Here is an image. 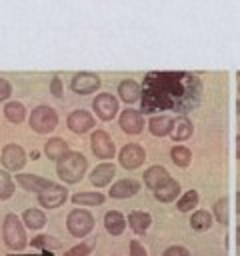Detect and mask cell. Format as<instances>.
Masks as SVG:
<instances>
[{"label":"cell","mask_w":240,"mask_h":256,"mask_svg":"<svg viewBox=\"0 0 240 256\" xmlns=\"http://www.w3.org/2000/svg\"><path fill=\"white\" fill-rule=\"evenodd\" d=\"M200 98V82L186 72H150L142 86V110H188Z\"/></svg>","instance_id":"obj_1"},{"label":"cell","mask_w":240,"mask_h":256,"mask_svg":"<svg viewBox=\"0 0 240 256\" xmlns=\"http://www.w3.org/2000/svg\"><path fill=\"white\" fill-rule=\"evenodd\" d=\"M86 168H88V160L80 152H68L60 160H56V172L66 184H76L78 180H82Z\"/></svg>","instance_id":"obj_2"},{"label":"cell","mask_w":240,"mask_h":256,"mask_svg":"<svg viewBox=\"0 0 240 256\" xmlns=\"http://www.w3.org/2000/svg\"><path fill=\"white\" fill-rule=\"evenodd\" d=\"M24 222L16 216V214H6L4 224H2V234H4V242L10 250H24V246L28 244L26 232H24Z\"/></svg>","instance_id":"obj_3"},{"label":"cell","mask_w":240,"mask_h":256,"mask_svg":"<svg viewBox=\"0 0 240 256\" xmlns=\"http://www.w3.org/2000/svg\"><path fill=\"white\" fill-rule=\"evenodd\" d=\"M58 124V114L50 106H36L30 114V128L38 134H48L56 128Z\"/></svg>","instance_id":"obj_4"},{"label":"cell","mask_w":240,"mask_h":256,"mask_svg":"<svg viewBox=\"0 0 240 256\" xmlns=\"http://www.w3.org/2000/svg\"><path fill=\"white\" fill-rule=\"evenodd\" d=\"M66 226H68V232L76 238H84L92 228H94V218L88 210H82V208H76L68 214V220H66Z\"/></svg>","instance_id":"obj_5"},{"label":"cell","mask_w":240,"mask_h":256,"mask_svg":"<svg viewBox=\"0 0 240 256\" xmlns=\"http://www.w3.org/2000/svg\"><path fill=\"white\" fill-rule=\"evenodd\" d=\"M90 146H92L94 156H98L102 160L114 158V154H116V146H114V142L106 130H94L90 136Z\"/></svg>","instance_id":"obj_6"},{"label":"cell","mask_w":240,"mask_h":256,"mask_svg":"<svg viewBox=\"0 0 240 256\" xmlns=\"http://www.w3.org/2000/svg\"><path fill=\"white\" fill-rule=\"evenodd\" d=\"M92 108H94V112L100 120H112L118 112V100L110 92H102L94 98Z\"/></svg>","instance_id":"obj_7"},{"label":"cell","mask_w":240,"mask_h":256,"mask_svg":"<svg viewBox=\"0 0 240 256\" xmlns=\"http://www.w3.org/2000/svg\"><path fill=\"white\" fill-rule=\"evenodd\" d=\"M100 78H98V74H92V72H78L74 78H72V82H70V88L76 92V94H92V92H96L98 88H100Z\"/></svg>","instance_id":"obj_8"},{"label":"cell","mask_w":240,"mask_h":256,"mask_svg":"<svg viewBox=\"0 0 240 256\" xmlns=\"http://www.w3.org/2000/svg\"><path fill=\"white\" fill-rule=\"evenodd\" d=\"M66 196H68L66 188L52 182L46 190H42V192L38 194V202H40V206H44V208H58V206H62V204L66 202Z\"/></svg>","instance_id":"obj_9"},{"label":"cell","mask_w":240,"mask_h":256,"mask_svg":"<svg viewBox=\"0 0 240 256\" xmlns=\"http://www.w3.org/2000/svg\"><path fill=\"white\" fill-rule=\"evenodd\" d=\"M144 158H146V152H144V148H142L140 144H126V146L120 150V154H118L120 164H122L124 168H128V170L138 168V166L144 162Z\"/></svg>","instance_id":"obj_10"},{"label":"cell","mask_w":240,"mask_h":256,"mask_svg":"<svg viewBox=\"0 0 240 256\" xmlns=\"http://www.w3.org/2000/svg\"><path fill=\"white\" fill-rule=\"evenodd\" d=\"M2 164L6 170H20L26 164V154L18 144H6L2 148Z\"/></svg>","instance_id":"obj_11"},{"label":"cell","mask_w":240,"mask_h":256,"mask_svg":"<svg viewBox=\"0 0 240 256\" xmlns=\"http://www.w3.org/2000/svg\"><path fill=\"white\" fill-rule=\"evenodd\" d=\"M118 124H120V128H122L126 134H140L142 128H144V118H142L140 110L126 108V110H122Z\"/></svg>","instance_id":"obj_12"},{"label":"cell","mask_w":240,"mask_h":256,"mask_svg":"<svg viewBox=\"0 0 240 256\" xmlns=\"http://www.w3.org/2000/svg\"><path fill=\"white\" fill-rule=\"evenodd\" d=\"M68 128L74 134H84L90 128H94V116L90 112H86V110H74L68 116Z\"/></svg>","instance_id":"obj_13"},{"label":"cell","mask_w":240,"mask_h":256,"mask_svg":"<svg viewBox=\"0 0 240 256\" xmlns=\"http://www.w3.org/2000/svg\"><path fill=\"white\" fill-rule=\"evenodd\" d=\"M138 190H140V182H138V180H134V178H124V180H118V182L112 184V188H110V196L122 200V198H130V196H134Z\"/></svg>","instance_id":"obj_14"},{"label":"cell","mask_w":240,"mask_h":256,"mask_svg":"<svg viewBox=\"0 0 240 256\" xmlns=\"http://www.w3.org/2000/svg\"><path fill=\"white\" fill-rule=\"evenodd\" d=\"M114 176H116V168H114V164H110V162H102V164H98V166L92 170V174H90V182H92L94 186L102 188V186L110 184Z\"/></svg>","instance_id":"obj_15"},{"label":"cell","mask_w":240,"mask_h":256,"mask_svg":"<svg viewBox=\"0 0 240 256\" xmlns=\"http://www.w3.org/2000/svg\"><path fill=\"white\" fill-rule=\"evenodd\" d=\"M16 182H18V186H22L24 190H28V192H42V190H46L52 182L48 180V178H42V176H36V174H18L16 176Z\"/></svg>","instance_id":"obj_16"},{"label":"cell","mask_w":240,"mask_h":256,"mask_svg":"<svg viewBox=\"0 0 240 256\" xmlns=\"http://www.w3.org/2000/svg\"><path fill=\"white\" fill-rule=\"evenodd\" d=\"M118 96H120V100H124L126 104H134V102L140 100L142 88H140V84L134 82V80H122V82L118 84Z\"/></svg>","instance_id":"obj_17"},{"label":"cell","mask_w":240,"mask_h":256,"mask_svg":"<svg viewBox=\"0 0 240 256\" xmlns=\"http://www.w3.org/2000/svg\"><path fill=\"white\" fill-rule=\"evenodd\" d=\"M174 128V118L168 116V114H162V116H152L150 122H148V130L154 134V136H168Z\"/></svg>","instance_id":"obj_18"},{"label":"cell","mask_w":240,"mask_h":256,"mask_svg":"<svg viewBox=\"0 0 240 256\" xmlns=\"http://www.w3.org/2000/svg\"><path fill=\"white\" fill-rule=\"evenodd\" d=\"M126 218L118 212V210H108L106 214H104V226H106V230L112 234V236H120L122 232H124V228H126Z\"/></svg>","instance_id":"obj_19"},{"label":"cell","mask_w":240,"mask_h":256,"mask_svg":"<svg viewBox=\"0 0 240 256\" xmlns=\"http://www.w3.org/2000/svg\"><path fill=\"white\" fill-rule=\"evenodd\" d=\"M178 192H180V184L174 180V178H168L164 184H160L156 190H154V196L156 200L160 202H172L178 198Z\"/></svg>","instance_id":"obj_20"},{"label":"cell","mask_w":240,"mask_h":256,"mask_svg":"<svg viewBox=\"0 0 240 256\" xmlns=\"http://www.w3.org/2000/svg\"><path fill=\"white\" fill-rule=\"evenodd\" d=\"M168 178H170V174H168V170H166L164 166H150V168L144 172V182H146V186L152 188V190H156V188H158L160 184H164Z\"/></svg>","instance_id":"obj_21"},{"label":"cell","mask_w":240,"mask_h":256,"mask_svg":"<svg viewBox=\"0 0 240 256\" xmlns=\"http://www.w3.org/2000/svg\"><path fill=\"white\" fill-rule=\"evenodd\" d=\"M126 222L130 224V228H132L136 234H142V232H146V230L150 228L152 218H150V214H148V212L134 210V212H130V214H128V220H126Z\"/></svg>","instance_id":"obj_22"},{"label":"cell","mask_w":240,"mask_h":256,"mask_svg":"<svg viewBox=\"0 0 240 256\" xmlns=\"http://www.w3.org/2000/svg\"><path fill=\"white\" fill-rule=\"evenodd\" d=\"M170 136H172V140H176V142L188 140V138L192 136V122H190L186 116L174 118V128H172Z\"/></svg>","instance_id":"obj_23"},{"label":"cell","mask_w":240,"mask_h":256,"mask_svg":"<svg viewBox=\"0 0 240 256\" xmlns=\"http://www.w3.org/2000/svg\"><path fill=\"white\" fill-rule=\"evenodd\" d=\"M44 152L50 160H60L62 156H66L70 150H68V144L62 140V138H50L46 144H44Z\"/></svg>","instance_id":"obj_24"},{"label":"cell","mask_w":240,"mask_h":256,"mask_svg":"<svg viewBox=\"0 0 240 256\" xmlns=\"http://www.w3.org/2000/svg\"><path fill=\"white\" fill-rule=\"evenodd\" d=\"M22 222H24L28 228H32V230H40L42 226H46V216H44L42 210L28 208V210H24V214H22Z\"/></svg>","instance_id":"obj_25"},{"label":"cell","mask_w":240,"mask_h":256,"mask_svg":"<svg viewBox=\"0 0 240 256\" xmlns=\"http://www.w3.org/2000/svg\"><path fill=\"white\" fill-rule=\"evenodd\" d=\"M74 204H84V206H98L104 202V194L102 192H76L72 196Z\"/></svg>","instance_id":"obj_26"},{"label":"cell","mask_w":240,"mask_h":256,"mask_svg":"<svg viewBox=\"0 0 240 256\" xmlns=\"http://www.w3.org/2000/svg\"><path fill=\"white\" fill-rule=\"evenodd\" d=\"M4 116H6V120H10L14 124H20L24 120V116H26V108L20 102H8L4 106Z\"/></svg>","instance_id":"obj_27"},{"label":"cell","mask_w":240,"mask_h":256,"mask_svg":"<svg viewBox=\"0 0 240 256\" xmlns=\"http://www.w3.org/2000/svg\"><path fill=\"white\" fill-rule=\"evenodd\" d=\"M170 158H172V162H174L176 166H180V168H186V166L190 164V160H192V152H190L186 146H180V144H176V146L170 150Z\"/></svg>","instance_id":"obj_28"},{"label":"cell","mask_w":240,"mask_h":256,"mask_svg":"<svg viewBox=\"0 0 240 256\" xmlns=\"http://www.w3.org/2000/svg\"><path fill=\"white\" fill-rule=\"evenodd\" d=\"M212 224V214L208 210H196L192 216H190V226L194 230H208Z\"/></svg>","instance_id":"obj_29"},{"label":"cell","mask_w":240,"mask_h":256,"mask_svg":"<svg viewBox=\"0 0 240 256\" xmlns=\"http://www.w3.org/2000/svg\"><path fill=\"white\" fill-rule=\"evenodd\" d=\"M34 248H40V250H56V248H60L62 244H60V240H56V238H52L50 234H40V236H36L32 242H30Z\"/></svg>","instance_id":"obj_30"},{"label":"cell","mask_w":240,"mask_h":256,"mask_svg":"<svg viewBox=\"0 0 240 256\" xmlns=\"http://www.w3.org/2000/svg\"><path fill=\"white\" fill-rule=\"evenodd\" d=\"M196 204H198V192H196V190H188V192H184V194L180 196V200H178V210H180V212H188V210L196 208Z\"/></svg>","instance_id":"obj_31"},{"label":"cell","mask_w":240,"mask_h":256,"mask_svg":"<svg viewBox=\"0 0 240 256\" xmlns=\"http://www.w3.org/2000/svg\"><path fill=\"white\" fill-rule=\"evenodd\" d=\"M14 194V180L6 170H0V200H6Z\"/></svg>","instance_id":"obj_32"},{"label":"cell","mask_w":240,"mask_h":256,"mask_svg":"<svg viewBox=\"0 0 240 256\" xmlns=\"http://www.w3.org/2000/svg\"><path fill=\"white\" fill-rule=\"evenodd\" d=\"M94 244H96V242H94V238H90V240H82L80 244H76V246L68 248L64 256H88V254L92 252Z\"/></svg>","instance_id":"obj_33"},{"label":"cell","mask_w":240,"mask_h":256,"mask_svg":"<svg viewBox=\"0 0 240 256\" xmlns=\"http://www.w3.org/2000/svg\"><path fill=\"white\" fill-rule=\"evenodd\" d=\"M214 218L220 224H228V200L226 198H218L214 204Z\"/></svg>","instance_id":"obj_34"},{"label":"cell","mask_w":240,"mask_h":256,"mask_svg":"<svg viewBox=\"0 0 240 256\" xmlns=\"http://www.w3.org/2000/svg\"><path fill=\"white\" fill-rule=\"evenodd\" d=\"M10 94H12V86H10V82H8L6 78H0V102L8 100Z\"/></svg>","instance_id":"obj_35"},{"label":"cell","mask_w":240,"mask_h":256,"mask_svg":"<svg viewBox=\"0 0 240 256\" xmlns=\"http://www.w3.org/2000/svg\"><path fill=\"white\" fill-rule=\"evenodd\" d=\"M162 256H190V252L184 246H168Z\"/></svg>","instance_id":"obj_36"},{"label":"cell","mask_w":240,"mask_h":256,"mask_svg":"<svg viewBox=\"0 0 240 256\" xmlns=\"http://www.w3.org/2000/svg\"><path fill=\"white\" fill-rule=\"evenodd\" d=\"M130 256H148V252L138 240H130Z\"/></svg>","instance_id":"obj_37"},{"label":"cell","mask_w":240,"mask_h":256,"mask_svg":"<svg viewBox=\"0 0 240 256\" xmlns=\"http://www.w3.org/2000/svg\"><path fill=\"white\" fill-rule=\"evenodd\" d=\"M50 92H52V96H56V98L62 96V80H60L58 76H54V78L50 80Z\"/></svg>","instance_id":"obj_38"},{"label":"cell","mask_w":240,"mask_h":256,"mask_svg":"<svg viewBox=\"0 0 240 256\" xmlns=\"http://www.w3.org/2000/svg\"><path fill=\"white\" fill-rule=\"evenodd\" d=\"M236 158L240 160V134L236 136Z\"/></svg>","instance_id":"obj_39"},{"label":"cell","mask_w":240,"mask_h":256,"mask_svg":"<svg viewBox=\"0 0 240 256\" xmlns=\"http://www.w3.org/2000/svg\"><path fill=\"white\" fill-rule=\"evenodd\" d=\"M236 212L240 214V190L236 192Z\"/></svg>","instance_id":"obj_40"},{"label":"cell","mask_w":240,"mask_h":256,"mask_svg":"<svg viewBox=\"0 0 240 256\" xmlns=\"http://www.w3.org/2000/svg\"><path fill=\"white\" fill-rule=\"evenodd\" d=\"M236 242H238V244H240V226H238V228H236Z\"/></svg>","instance_id":"obj_41"},{"label":"cell","mask_w":240,"mask_h":256,"mask_svg":"<svg viewBox=\"0 0 240 256\" xmlns=\"http://www.w3.org/2000/svg\"><path fill=\"white\" fill-rule=\"evenodd\" d=\"M238 94H240V82H238Z\"/></svg>","instance_id":"obj_42"}]
</instances>
